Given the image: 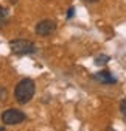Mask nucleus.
Wrapping results in <instances>:
<instances>
[{
	"label": "nucleus",
	"instance_id": "nucleus-11",
	"mask_svg": "<svg viewBox=\"0 0 126 131\" xmlns=\"http://www.w3.org/2000/svg\"><path fill=\"white\" fill-rule=\"evenodd\" d=\"M87 3H95V2H98V0H86Z\"/></svg>",
	"mask_w": 126,
	"mask_h": 131
},
{
	"label": "nucleus",
	"instance_id": "nucleus-2",
	"mask_svg": "<svg viewBox=\"0 0 126 131\" xmlns=\"http://www.w3.org/2000/svg\"><path fill=\"white\" fill-rule=\"evenodd\" d=\"M9 48L17 56H25V55H31L36 52L34 42L28 41V39H12V41H9Z\"/></svg>",
	"mask_w": 126,
	"mask_h": 131
},
{
	"label": "nucleus",
	"instance_id": "nucleus-7",
	"mask_svg": "<svg viewBox=\"0 0 126 131\" xmlns=\"http://www.w3.org/2000/svg\"><path fill=\"white\" fill-rule=\"evenodd\" d=\"M120 111H121V114L126 117V98H123L121 100V103H120Z\"/></svg>",
	"mask_w": 126,
	"mask_h": 131
},
{
	"label": "nucleus",
	"instance_id": "nucleus-3",
	"mask_svg": "<svg viewBox=\"0 0 126 131\" xmlns=\"http://www.w3.org/2000/svg\"><path fill=\"white\" fill-rule=\"evenodd\" d=\"M27 120V116L19 109H6L2 112V122L5 125H19Z\"/></svg>",
	"mask_w": 126,
	"mask_h": 131
},
{
	"label": "nucleus",
	"instance_id": "nucleus-12",
	"mask_svg": "<svg viewBox=\"0 0 126 131\" xmlns=\"http://www.w3.org/2000/svg\"><path fill=\"white\" fill-rule=\"evenodd\" d=\"M0 131H5V128H3V126H0Z\"/></svg>",
	"mask_w": 126,
	"mask_h": 131
},
{
	"label": "nucleus",
	"instance_id": "nucleus-1",
	"mask_svg": "<svg viewBox=\"0 0 126 131\" xmlns=\"http://www.w3.org/2000/svg\"><path fill=\"white\" fill-rule=\"evenodd\" d=\"M34 92H36L34 81L31 78H23L20 83H17V86H16V89H14V98L20 105H25V103L33 100Z\"/></svg>",
	"mask_w": 126,
	"mask_h": 131
},
{
	"label": "nucleus",
	"instance_id": "nucleus-4",
	"mask_svg": "<svg viewBox=\"0 0 126 131\" xmlns=\"http://www.w3.org/2000/svg\"><path fill=\"white\" fill-rule=\"evenodd\" d=\"M56 28H58L56 20H53V19H44V20L37 22V25H36L34 30H36V35L37 36L47 38V36L53 35V33L56 31Z\"/></svg>",
	"mask_w": 126,
	"mask_h": 131
},
{
	"label": "nucleus",
	"instance_id": "nucleus-5",
	"mask_svg": "<svg viewBox=\"0 0 126 131\" xmlns=\"http://www.w3.org/2000/svg\"><path fill=\"white\" fill-rule=\"evenodd\" d=\"M92 78L100 84H115L117 83V78L109 72V70H100L97 73H93Z\"/></svg>",
	"mask_w": 126,
	"mask_h": 131
},
{
	"label": "nucleus",
	"instance_id": "nucleus-9",
	"mask_svg": "<svg viewBox=\"0 0 126 131\" xmlns=\"http://www.w3.org/2000/svg\"><path fill=\"white\" fill-rule=\"evenodd\" d=\"M6 16V8H3L2 5H0V19H3Z\"/></svg>",
	"mask_w": 126,
	"mask_h": 131
},
{
	"label": "nucleus",
	"instance_id": "nucleus-6",
	"mask_svg": "<svg viewBox=\"0 0 126 131\" xmlns=\"http://www.w3.org/2000/svg\"><path fill=\"white\" fill-rule=\"evenodd\" d=\"M109 61H111V56H109V55H98V56L95 58V64H97V66H100V67L106 66Z\"/></svg>",
	"mask_w": 126,
	"mask_h": 131
},
{
	"label": "nucleus",
	"instance_id": "nucleus-10",
	"mask_svg": "<svg viewBox=\"0 0 126 131\" xmlns=\"http://www.w3.org/2000/svg\"><path fill=\"white\" fill-rule=\"evenodd\" d=\"M73 14H75V8L72 6V8L69 9V13H67V19H70V17H73Z\"/></svg>",
	"mask_w": 126,
	"mask_h": 131
},
{
	"label": "nucleus",
	"instance_id": "nucleus-13",
	"mask_svg": "<svg viewBox=\"0 0 126 131\" xmlns=\"http://www.w3.org/2000/svg\"><path fill=\"white\" fill-rule=\"evenodd\" d=\"M107 131H115V129H112V128H107Z\"/></svg>",
	"mask_w": 126,
	"mask_h": 131
},
{
	"label": "nucleus",
	"instance_id": "nucleus-8",
	"mask_svg": "<svg viewBox=\"0 0 126 131\" xmlns=\"http://www.w3.org/2000/svg\"><path fill=\"white\" fill-rule=\"evenodd\" d=\"M6 89H3V88H0V102H3V100H6Z\"/></svg>",
	"mask_w": 126,
	"mask_h": 131
}]
</instances>
